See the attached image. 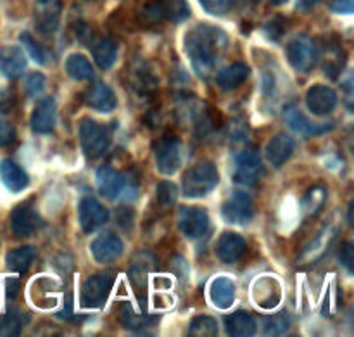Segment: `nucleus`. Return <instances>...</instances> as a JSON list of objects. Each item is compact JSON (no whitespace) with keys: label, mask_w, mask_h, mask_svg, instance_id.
Wrapping results in <instances>:
<instances>
[{"label":"nucleus","mask_w":354,"mask_h":337,"mask_svg":"<svg viewBox=\"0 0 354 337\" xmlns=\"http://www.w3.org/2000/svg\"><path fill=\"white\" fill-rule=\"evenodd\" d=\"M228 48V37L221 28L197 24L185 35V52L199 78H209Z\"/></svg>","instance_id":"f257e3e1"},{"label":"nucleus","mask_w":354,"mask_h":337,"mask_svg":"<svg viewBox=\"0 0 354 337\" xmlns=\"http://www.w3.org/2000/svg\"><path fill=\"white\" fill-rule=\"evenodd\" d=\"M220 182V173L216 166L209 161H201L190 166L182 179L183 196L189 199H199L207 196Z\"/></svg>","instance_id":"f03ea898"},{"label":"nucleus","mask_w":354,"mask_h":337,"mask_svg":"<svg viewBox=\"0 0 354 337\" xmlns=\"http://www.w3.org/2000/svg\"><path fill=\"white\" fill-rule=\"evenodd\" d=\"M156 168L162 175H175L185 159V145L173 135H165L154 142Z\"/></svg>","instance_id":"7ed1b4c3"},{"label":"nucleus","mask_w":354,"mask_h":337,"mask_svg":"<svg viewBox=\"0 0 354 337\" xmlns=\"http://www.w3.org/2000/svg\"><path fill=\"white\" fill-rule=\"evenodd\" d=\"M80 144L86 159H97L109 149L111 135L104 125L99 121L85 118L80 123Z\"/></svg>","instance_id":"20e7f679"},{"label":"nucleus","mask_w":354,"mask_h":337,"mask_svg":"<svg viewBox=\"0 0 354 337\" xmlns=\"http://www.w3.org/2000/svg\"><path fill=\"white\" fill-rule=\"evenodd\" d=\"M265 176L261 154L249 147L239 152L234 161V182L242 187H254Z\"/></svg>","instance_id":"39448f33"},{"label":"nucleus","mask_w":354,"mask_h":337,"mask_svg":"<svg viewBox=\"0 0 354 337\" xmlns=\"http://www.w3.org/2000/svg\"><path fill=\"white\" fill-rule=\"evenodd\" d=\"M287 59L296 71L308 73L318 64L320 47L311 37L299 35V37L292 38L287 45Z\"/></svg>","instance_id":"423d86ee"},{"label":"nucleus","mask_w":354,"mask_h":337,"mask_svg":"<svg viewBox=\"0 0 354 337\" xmlns=\"http://www.w3.org/2000/svg\"><path fill=\"white\" fill-rule=\"evenodd\" d=\"M114 273H97V275H90L88 279L83 282L82 287V301L83 308H100L106 304L107 298H109L111 291H113Z\"/></svg>","instance_id":"0eeeda50"},{"label":"nucleus","mask_w":354,"mask_h":337,"mask_svg":"<svg viewBox=\"0 0 354 337\" xmlns=\"http://www.w3.org/2000/svg\"><path fill=\"white\" fill-rule=\"evenodd\" d=\"M221 215L232 225H248L254 217V201L248 192L237 190L225 201Z\"/></svg>","instance_id":"6e6552de"},{"label":"nucleus","mask_w":354,"mask_h":337,"mask_svg":"<svg viewBox=\"0 0 354 337\" xmlns=\"http://www.w3.org/2000/svg\"><path fill=\"white\" fill-rule=\"evenodd\" d=\"M178 228L187 239H201L209 230V215L204 208L183 206L178 213Z\"/></svg>","instance_id":"1a4fd4ad"},{"label":"nucleus","mask_w":354,"mask_h":337,"mask_svg":"<svg viewBox=\"0 0 354 337\" xmlns=\"http://www.w3.org/2000/svg\"><path fill=\"white\" fill-rule=\"evenodd\" d=\"M109 220V211L93 197H83L78 204V221L83 234L90 235L102 228Z\"/></svg>","instance_id":"9d476101"},{"label":"nucleus","mask_w":354,"mask_h":337,"mask_svg":"<svg viewBox=\"0 0 354 337\" xmlns=\"http://www.w3.org/2000/svg\"><path fill=\"white\" fill-rule=\"evenodd\" d=\"M41 225L38 211L30 203H23L10 213V230L17 239L31 237Z\"/></svg>","instance_id":"9b49d317"},{"label":"nucleus","mask_w":354,"mask_h":337,"mask_svg":"<svg viewBox=\"0 0 354 337\" xmlns=\"http://www.w3.org/2000/svg\"><path fill=\"white\" fill-rule=\"evenodd\" d=\"M128 83L131 90L137 92V95H151L158 89V76L152 71L149 62L135 59L128 68Z\"/></svg>","instance_id":"f8f14e48"},{"label":"nucleus","mask_w":354,"mask_h":337,"mask_svg":"<svg viewBox=\"0 0 354 337\" xmlns=\"http://www.w3.org/2000/svg\"><path fill=\"white\" fill-rule=\"evenodd\" d=\"M61 0H37L35 2V26L40 33H54L59 28V23H61Z\"/></svg>","instance_id":"ddd939ff"},{"label":"nucleus","mask_w":354,"mask_h":337,"mask_svg":"<svg viewBox=\"0 0 354 337\" xmlns=\"http://www.w3.org/2000/svg\"><path fill=\"white\" fill-rule=\"evenodd\" d=\"M55 123H57V104H55V99L54 97H44L31 113V130L35 134L47 135L54 131Z\"/></svg>","instance_id":"4468645a"},{"label":"nucleus","mask_w":354,"mask_h":337,"mask_svg":"<svg viewBox=\"0 0 354 337\" xmlns=\"http://www.w3.org/2000/svg\"><path fill=\"white\" fill-rule=\"evenodd\" d=\"M90 253L99 265H107L123 255V241L114 234H100L90 244Z\"/></svg>","instance_id":"2eb2a0df"},{"label":"nucleus","mask_w":354,"mask_h":337,"mask_svg":"<svg viewBox=\"0 0 354 337\" xmlns=\"http://www.w3.org/2000/svg\"><path fill=\"white\" fill-rule=\"evenodd\" d=\"M97 190L104 199H116L123 194L124 183H127V176L121 175L116 168L109 165H104L97 170L95 173Z\"/></svg>","instance_id":"dca6fc26"},{"label":"nucleus","mask_w":354,"mask_h":337,"mask_svg":"<svg viewBox=\"0 0 354 337\" xmlns=\"http://www.w3.org/2000/svg\"><path fill=\"white\" fill-rule=\"evenodd\" d=\"M85 104L97 113H113L116 109V93L104 82H95L85 90Z\"/></svg>","instance_id":"f3484780"},{"label":"nucleus","mask_w":354,"mask_h":337,"mask_svg":"<svg viewBox=\"0 0 354 337\" xmlns=\"http://www.w3.org/2000/svg\"><path fill=\"white\" fill-rule=\"evenodd\" d=\"M306 106L315 116H327L337 106V93L327 85H315L308 90Z\"/></svg>","instance_id":"a211bd4d"},{"label":"nucleus","mask_w":354,"mask_h":337,"mask_svg":"<svg viewBox=\"0 0 354 337\" xmlns=\"http://www.w3.org/2000/svg\"><path fill=\"white\" fill-rule=\"evenodd\" d=\"M248 249V242L242 235L234 234V232H225L220 235L216 242V256L227 265H234L244 256Z\"/></svg>","instance_id":"6ab92c4d"},{"label":"nucleus","mask_w":354,"mask_h":337,"mask_svg":"<svg viewBox=\"0 0 354 337\" xmlns=\"http://www.w3.org/2000/svg\"><path fill=\"white\" fill-rule=\"evenodd\" d=\"M0 69L9 80H17L26 71V55L23 48L7 45L0 48Z\"/></svg>","instance_id":"aec40b11"},{"label":"nucleus","mask_w":354,"mask_h":337,"mask_svg":"<svg viewBox=\"0 0 354 337\" xmlns=\"http://www.w3.org/2000/svg\"><path fill=\"white\" fill-rule=\"evenodd\" d=\"M296 151V140L290 135L279 134L272 137L266 144L265 154L266 159L272 163L273 166H282L290 159V156Z\"/></svg>","instance_id":"412c9836"},{"label":"nucleus","mask_w":354,"mask_h":337,"mask_svg":"<svg viewBox=\"0 0 354 337\" xmlns=\"http://www.w3.org/2000/svg\"><path fill=\"white\" fill-rule=\"evenodd\" d=\"M0 180H2L3 187L12 194L24 190L28 187V183H30L26 172L17 163H14L12 159H3V161H0Z\"/></svg>","instance_id":"4be33fe9"},{"label":"nucleus","mask_w":354,"mask_h":337,"mask_svg":"<svg viewBox=\"0 0 354 337\" xmlns=\"http://www.w3.org/2000/svg\"><path fill=\"white\" fill-rule=\"evenodd\" d=\"M249 75H251V68L245 62H234V64L227 66V68L218 73L216 85L225 92H230V90L244 85L248 82Z\"/></svg>","instance_id":"5701e85b"},{"label":"nucleus","mask_w":354,"mask_h":337,"mask_svg":"<svg viewBox=\"0 0 354 337\" xmlns=\"http://www.w3.org/2000/svg\"><path fill=\"white\" fill-rule=\"evenodd\" d=\"M286 120L287 125L292 128L296 134L303 135V137H317V135L325 134V131H330L332 125H317V123H311L306 116H304L301 111H297L296 107H289L286 111Z\"/></svg>","instance_id":"b1692460"},{"label":"nucleus","mask_w":354,"mask_h":337,"mask_svg":"<svg viewBox=\"0 0 354 337\" xmlns=\"http://www.w3.org/2000/svg\"><path fill=\"white\" fill-rule=\"evenodd\" d=\"M209 298L220 310H228L235 301V284L228 277H218L209 286Z\"/></svg>","instance_id":"393cba45"},{"label":"nucleus","mask_w":354,"mask_h":337,"mask_svg":"<svg viewBox=\"0 0 354 337\" xmlns=\"http://www.w3.org/2000/svg\"><path fill=\"white\" fill-rule=\"evenodd\" d=\"M118 317H120V322L123 327H127L128 331L131 332H144L147 329L154 327L158 318L149 317V315L138 313L137 310H133L130 303H124L123 307L118 311Z\"/></svg>","instance_id":"a878e982"},{"label":"nucleus","mask_w":354,"mask_h":337,"mask_svg":"<svg viewBox=\"0 0 354 337\" xmlns=\"http://www.w3.org/2000/svg\"><path fill=\"white\" fill-rule=\"evenodd\" d=\"M254 300L265 310H272L280 301V286L272 277L259 279L254 284Z\"/></svg>","instance_id":"bb28decb"},{"label":"nucleus","mask_w":354,"mask_h":337,"mask_svg":"<svg viewBox=\"0 0 354 337\" xmlns=\"http://www.w3.org/2000/svg\"><path fill=\"white\" fill-rule=\"evenodd\" d=\"M88 47L92 48L93 61L100 69H109L116 62L118 44L111 38H93Z\"/></svg>","instance_id":"cd10ccee"},{"label":"nucleus","mask_w":354,"mask_h":337,"mask_svg":"<svg viewBox=\"0 0 354 337\" xmlns=\"http://www.w3.org/2000/svg\"><path fill=\"white\" fill-rule=\"evenodd\" d=\"M225 329L228 336L248 337L256 332V320L248 311L237 310L225 317Z\"/></svg>","instance_id":"c85d7f7f"},{"label":"nucleus","mask_w":354,"mask_h":337,"mask_svg":"<svg viewBox=\"0 0 354 337\" xmlns=\"http://www.w3.org/2000/svg\"><path fill=\"white\" fill-rule=\"evenodd\" d=\"M154 268H156V258L152 253H147V251L138 253V255L131 259L128 273H130L131 282L137 286V289L145 287V284H147V275Z\"/></svg>","instance_id":"c756f323"},{"label":"nucleus","mask_w":354,"mask_h":337,"mask_svg":"<svg viewBox=\"0 0 354 337\" xmlns=\"http://www.w3.org/2000/svg\"><path fill=\"white\" fill-rule=\"evenodd\" d=\"M37 259V248L33 246H21L6 255V266L10 272L26 273L33 262Z\"/></svg>","instance_id":"7c9ffc66"},{"label":"nucleus","mask_w":354,"mask_h":337,"mask_svg":"<svg viewBox=\"0 0 354 337\" xmlns=\"http://www.w3.org/2000/svg\"><path fill=\"white\" fill-rule=\"evenodd\" d=\"M66 73L71 76L76 82H88V80H93L95 76V71L92 68V62L85 57L83 54H71L68 55L64 62Z\"/></svg>","instance_id":"2f4dec72"},{"label":"nucleus","mask_w":354,"mask_h":337,"mask_svg":"<svg viewBox=\"0 0 354 337\" xmlns=\"http://www.w3.org/2000/svg\"><path fill=\"white\" fill-rule=\"evenodd\" d=\"M327 201V189L324 185H315L304 194L303 201H301V211H303L304 218L317 217L325 206Z\"/></svg>","instance_id":"473e14b6"},{"label":"nucleus","mask_w":354,"mask_h":337,"mask_svg":"<svg viewBox=\"0 0 354 337\" xmlns=\"http://www.w3.org/2000/svg\"><path fill=\"white\" fill-rule=\"evenodd\" d=\"M327 51L328 59H325L324 62V71L330 80H337L346 62L344 48H342L337 42H332V44L327 45Z\"/></svg>","instance_id":"72a5a7b5"},{"label":"nucleus","mask_w":354,"mask_h":337,"mask_svg":"<svg viewBox=\"0 0 354 337\" xmlns=\"http://www.w3.org/2000/svg\"><path fill=\"white\" fill-rule=\"evenodd\" d=\"M332 239H334V232L332 230L322 232L315 241H311L310 244L304 248L303 256H301V262H308V263L318 262V258H322L324 253L328 249V244L332 242Z\"/></svg>","instance_id":"f704fd0d"},{"label":"nucleus","mask_w":354,"mask_h":337,"mask_svg":"<svg viewBox=\"0 0 354 337\" xmlns=\"http://www.w3.org/2000/svg\"><path fill=\"white\" fill-rule=\"evenodd\" d=\"M290 325H292V320L286 311L263 318V332L266 336H283L286 332H289Z\"/></svg>","instance_id":"c9c22d12"},{"label":"nucleus","mask_w":354,"mask_h":337,"mask_svg":"<svg viewBox=\"0 0 354 337\" xmlns=\"http://www.w3.org/2000/svg\"><path fill=\"white\" fill-rule=\"evenodd\" d=\"M187 334L190 337H214L218 336V322L213 317L201 315L190 322Z\"/></svg>","instance_id":"e433bc0d"},{"label":"nucleus","mask_w":354,"mask_h":337,"mask_svg":"<svg viewBox=\"0 0 354 337\" xmlns=\"http://www.w3.org/2000/svg\"><path fill=\"white\" fill-rule=\"evenodd\" d=\"M21 331H23V317H21L19 311L9 310L0 317V336L14 337L19 336Z\"/></svg>","instance_id":"4c0bfd02"},{"label":"nucleus","mask_w":354,"mask_h":337,"mask_svg":"<svg viewBox=\"0 0 354 337\" xmlns=\"http://www.w3.org/2000/svg\"><path fill=\"white\" fill-rule=\"evenodd\" d=\"M165 17L171 23H183L190 17V7L185 0H166Z\"/></svg>","instance_id":"58836bf2"},{"label":"nucleus","mask_w":354,"mask_h":337,"mask_svg":"<svg viewBox=\"0 0 354 337\" xmlns=\"http://www.w3.org/2000/svg\"><path fill=\"white\" fill-rule=\"evenodd\" d=\"M19 42L21 45H23V51L28 52V55H30L37 64H45V61H47V54H45V51L41 48V45L38 44V42L35 40L28 31H23V33L19 35Z\"/></svg>","instance_id":"ea45409f"},{"label":"nucleus","mask_w":354,"mask_h":337,"mask_svg":"<svg viewBox=\"0 0 354 337\" xmlns=\"http://www.w3.org/2000/svg\"><path fill=\"white\" fill-rule=\"evenodd\" d=\"M156 199H158V204L165 210L175 206L176 199H178V189L173 182H159L158 183V192H156Z\"/></svg>","instance_id":"a19ab883"},{"label":"nucleus","mask_w":354,"mask_h":337,"mask_svg":"<svg viewBox=\"0 0 354 337\" xmlns=\"http://www.w3.org/2000/svg\"><path fill=\"white\" fill-rule=\"evenodd\" d=\"M237 0H199L201 7L211 16H227Z\"/></svg>","instance_id":"79ce46f5"},{"label":"nucleus","mask_w":354,"mask_h":337,"mask_svg":"<svg viewBox=\"0 0 354 337\" xmlns=\"http://www.w3.org/2000/svg\"><path fill=\"white\" fill-rule=\"evenodd\" d=\"M142 19L149 24H158L159 21L165 19V2L156 0V2L147 3L142 10Z\"/></svg>","instance_id":"37998d69"},{"label":"nucleus","mask_w":354,"mask_h":337,"mask_svg":"<svg viewBox=\"0 0 354 337\" xmlns=\"http://www.w3.org/2000/svg\"><path fill=\"white\" fill-rule=\"evenodd\" d=\"M24 90H26V93L30 97L40 95L45 90V76L38 71L30 73L26 76V80H24Z\"/></svg>","instance_id":"c03bdc74"},{"label":"nucleus","mask_w":354,"mask_h":337,"mask_svg":"<svg viewBox=\"0 0 354 337\" xmlns=\"http://www.w3.org/2000/svg\"><path fill=\"white\" fill-rule=\"evenodd\" d=\"M135 221V211L130 206H120L116 208V225L120 228H123L127 234H130V230L133 228Z\"/></svg>","instance_id":"a18cd8bd"},{"label":"nucleus","mask_w":354,"mask_h":337,"mask_svg":"<svg viewBox=\"0 0 354 337\" xmlns=\"http://www.w3.org/2000/svg\"><path fill=\"white\" fill-rule=\"evenodd\" d=\"M16 140V128L12 123L6 120H0V147L10 145Z\"/></svg>","instance_id":"49530a36"},{"label":"nucleus","mask_w":354,"mask_h":337,"mask_svg":"<svg viewBox=\"0 0 354 337\" xmlns=\"http://www.w3.org/2000/svg\"><path fill=\"white\" fill-rule=\"evenodd\" d=\"M283 24H286V23H283L282 17H277V19L270 21V23L266 24L265 31H266V35H268V37H270V40H279V38L282 37L283 31L287 30V28L283 26Z\"/></svg>","instance_id":"de8ad7c7"},{"label":"nucleus","mask_w":354,"mask_h":337,"mask_svg":"<svg viewBox=\"0 0 354 337\" xmlns=\"http://www.w3.org/2000/svg\"><path fill=\"white\" fill-rule=\"evenodd\" d=\"M339 262L348 268L349 273H353V263H354V253H353V244L351 242H344L341 246V251H339Z\"/></svg>","instance_id":"09e8293b"},{"label":"nucleus","mask_w":354,"mask_h":337,"mask_svg":"<svg viewBox=\"0 0 354 337\" xmlns=\"http://www.w3.org/2000/svg\"><path fill=\"white\" fill-rule=\"evenodd\" d=\"M330 9L339 14H351L354 9V0H334L330 3Z\"/></svg>","instance_id":"8fccbe9b"},{"label":"nucleus","mask_w":354,"mask_h":337,"mask_svg":"<svg viewBox=\"0 0 354 337\" xmlns=\"http://www.w3.org/2000/svg\"><path fill=\"white\" fill-rule=\"evenodd\" d=\"M14 106L12 93L7 90H0V113H9Z\"/></svg>","instance_id":"3c124183"},{"label":"nucleus","mask_w":354,"mask_h":337,"mask_svg":"<svg viewBox=\"0 0 354 337\" xmlns=\"http://www.w3.org/2000/svg\"><path fill=\"white\" fill-rule=\"evenodd\" d=\"M7 298L9 300H14V298L17 296V293H19V279H7Z\"/></svg>","instance_id":"603ef678"},{"label":"nucleus","mask_w":354,"mask_h":337,"mask_svg":"<svg viewBox=\"0 0 354 337\" xmlns=\"http://www.w3.org/2000/svg\"><path fill=\"white\" fill-rule=\"evenodd\" d=\"M318 2H320V0H297L296 7L299 10H303V12H308V10L313 9Z\"/></svg>","instance_id":"864d4df0"},{"label":"nucleus","mask_w":354,"mask_h":337,"mask_svg":"<svg viewBox=\"0 0 354 337\" xmlns=\"http://www.w3.org/2000/svg\"><path fill=\"white\" fill-rule=\"evenodd\" d=\"M270 3H272V6H282V3H286L287 0H268Z\"/></svg>","instance_id":"5fc2aeb1"}]
</instances>
